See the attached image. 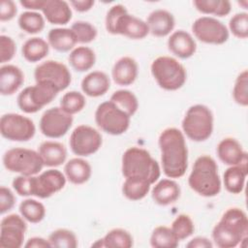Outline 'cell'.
I'll return each instance as SVG.
<instances>
[{
    "label": "cell",
    "mask_w": 248,
    "mask_h": 248,
    "mask_svg": "<svg viewBox=\"0 0 248 248\" xmlns=\"http://www.w3.org/2000/svg\"><path fill=\"white\" fill-rule=\"evenodd\" d=\"M163 172L169 178L183 176L188 168V149L184 134L177 128L165 129L159 136Z\"/></svg>",
    "instance_id": "cell-1"
},
{
    "label": "cell",
    "mask_w": 248,
    "mask_h": 248,
    "mask_svg": "<svg viewBox=\"0 0 248 248\" xmlns=\"http://www.w3.org/2000/svg\"><path fill=\"white\" fill-rule=\"evenodd\" d=\"M248 218L238 207L228 208L212 230V239L220 248H233L247 239Z\"/></svg>",
    "instance_id": "cell-2"
},
{
    "label": "cell",
    "mask_w": 248,
    "mask_h": 248,
    "mask_svg": "<svg viewBox=\"0 0 248 248\" xmlns=\"http://www.w3.org/2000/svg\"><path fill=\"white\" fill-rule=\"evenodd\" d=\"M190 188L200 196L211 198L221 191V179L218 173V166L209 155L198 157L193 165L188 177Z\"/></svg>",
    "instance_id": "cell-3"
},
{
    "label": "cell",
    "mask_w": 248,
    "mask_h": 248,
    "mask_svg": "<svg viewBox=\"0 0 248 248\" xmlns=\"http://www.w3.org/2000/svg\"><path fill=\"white\" fill-rule=\"evenodd\" d=\"M106 30L112 35H122L129 39L140 40L149 34L146 21L130 15L121 4L109 8L105 18Z\"/></svg>",
    "instance_id": "cell-4"
},
{
    "label": "cell",
    "mask_w": 248,
    "mask_h": 248,
    "mask_svg": "<svg viewBox=\"0 0 248 248\" xmlns=\"http://www.w3.org/2000/svg\"><path fill=\"white\" fill-rule=\"evenodd\" d=\"M121 170L125 178L131 176L143 178L151 185L161 175L158 162L147 150L137 146L130 147L123 153Z\"/></svg>",
    "instance_id": "cell-5"
},
{
    "label": "cell",
    "mask_w": 248,
    "mask_h": 248,
    "mask_svg": "<svg viewBox=\"0 0 248 248\" xmlns=\"http://www.w3.org/2000/svg\"><path fill=\"white\" fill-rule=\"evenodd\" d=\"M151 74L157 84L168 91L181 88L187 79L184 66L170 56H159L151 63Z\"/></svg>",
    "instance_id": "cell-6"
},
{
    "label": "cell",
    "mask_w": 248,
    "mask_h": 248,
    "mask_svg": "<svg viewBox=\"0 0 248 248\" xmlns=\"http://www.w3.org/2000/svg\"><path fill=\"white\" fill-rule=\"evenodd\" d=\"M213 113L204 105L191 106L182 120L184 135L193 141L201 142L210 138L213 132Z\"/></svg>",
    "instance_id": "cell-7"
},
{
    "label": "cell",
    "mask_w": 248,
    "mask_h": 248,
    "mask_svg": "<svg viewBox=\"0 0 248 248\" xmlns=\"http://www.w3.org/2000/svg\"><path fill=\"white\" fill-rule=\"evenodd\" d=\"M3 165L9 171L22 175H36L45 166L39 152L23 147L7 150L3 155Z\"/></svg>",
    "instance_id": "cell-8"
},
{
    "label": "cell",
    "mask_w": 248,
    "mask_h": 248,
    "mask_svg": "<svg viewBox=\"0 0 248 248\" xmlns=\"http://www.w3.org/2000/svg\"><path fill=\"white\" fill-rule=\"evenodd\" d=\"M59 93L50 82L37 81L35 85L27 86L17 96L18 108L25 113H35L48 105Z\"/></svg>",
    "instance_id": "cell-9"
},
{
    "label": "cell",
    "mask_w": 248,
    "mask_h": 248,
    "mask_svg": "<svg viewBox=\"0 0 248 248\" xmlns=\"http://www.w3.org/2000/svg\"><path fill=\"white\" fill-rule=\"evenodd\" d=\"M131 117L111 101L101 103L95 111V122L105 133L111 136L124 134L130 126Z\"/></svg>",
    "instance_id": "cell-10"
},
{
    "label": "cell",
    "mask_w": 248,
    "mask_h": 248,
    "mask_svg": "<svg viewBox=\"0 0 248 248\" xmlns=\"http://www.w3.org/2000/svg\"><path fill=\"white\" fill-rule=\"evenodd\" d=\"M0 133L8 140L27 141L35 136L36 127L30 118L11 112L1 116Z\"/></svg>",
    "instance_id": "cell-11"
},
{
    "label": "cell",
    "mask_w": 248,
    "mask_h": 248,
    "mask_svg": "<svg viewBox=\"0 0 248 248\" xmlns=\"http://www.w3.org/2000/svg\"><path fill=\"white\" fill-rule=\"evenodd\" d=\"M69 143L74 154L86 157L100 149L103 140L101 134L95 128L88 125H79L72 132Z\"/></svg>",
    "instance_id": "cell-12"
},
{
    "label": "cell",
    "mask_w": 248,
    "mask_h": 248,
    "mask_svg": "<svg viewBox=\"0 0 248 248\" xmlns=\"http://www.w3.org/2000/svg\"><path fill=\"white\" fill-rule=\"evenodd\" d=\"M192 31L195 37L210 45H222L229 39V30L220 20L212 16H201L192 24Z\"/></svg>",
    "instance_id": "cell-13"
},
{
    "label": "cell",
    "mask_w": 248,
    "mask_h": 248,
    "mask_svg": "<svg viewBox=\"0 0 248 248\" xmlns=\"http://www.w3.org/2000/svg\"><path fill=\"white\" fill-rule=\"evenodd\" d=\"M73 115L66 113L60 107L46 109L40 119V130L49 139H59L67 134L73 124Z\"/></svg>",
    "instance_id": "cell-14"
},
{
    "label": "cell",
    "mask_w": 248,
    "mask_h": 248,
    "mask_svg": "<svg viewBox=\"0 0 248 248\" xmlns=\"http://www.w3.org/2000/svg\"><path fill=\"white\" fill-rule=\"evenodd\" d=\"M34 78L37 81H47L52 83L58 90H65L72 81L71 73L68 67L55 60H46L39 64L34 71Z\"/></svg>",
    "instance_id": "cell-15"
},
{
    "label": "cell",
    "mask_w": 248,
    "mask_h": 248,
    "mask_svg": "<svg viewBox=\"0 0 248 248\" xmlns=\"http://www.w3.org/2000/svg\"><path fill=\"white\" fill-rule=\"evenodd\" d=\"M26 220L17 214H10L1 220L0 247L19 248L23 245L27 230Z\"/></svg>",
    "instance_id": "cell-16"
},
{
    "label": "cell",
    "mask_w": 248,
    "mask_h": 248,
    "mask_svg": "<svg viewBox=\"0 0 248 248\" xmlns=\"http://www.w3.org/2000/svg\"><path fill=\"white\" fill-rule=\"evenodd\" d=\"M66 180L67 178L62 171L55 169L46 170L38 176L35 175L34 196L40 199H47L62 190Z\"/></svg>",
    "instance_id": "cell-17"
},
{
    "label": "cell",
    "mask_w": 248,
    "mask_h": 248,
    "mask_svg": "<svg viewBox=\"0 0 248 248\" xmlns=\"http://www.w3.org/2000/svg\"><path fill=\"white\" fill-rule=\"evenodd\" d=\"M217 155L227 166H235L248 161L247 153L240 142L233 138H225L217 145Z\"/></svg>",
    "instance_id": "cell-18"
},
{
    "label": "cell",
    "mask_w": 248,
    "mask_h": 248,
    "mask_svg": "<svg viewBox=\"0 0 248 248\" xmlns=\"http://www.w3.org/2000/svg\"><path fill=\"white\" fill-rule=\"evenodd\" d=\"M168 48L180 59L193 56L197 49L195 39L184 30H177L170 34L168 40Z\"/></svg>",
    "instance_id": "cell-19"
},
{
    "label": "cell",
    "mask_w": 248,
    "mask_h": 248,
    "mask_svg": "<svg viewBox=\"0 0 248 248\" xmlns=\"http://www.w3.org/2000/svg\"><path fill=\"white\" fill-rule=\"evenodd\" d=\"M139 74V66L137 61L130 56L119 58L113 65L111 77L113 81L122 86L130 85L135 82Z\"/></svg>",
    "instance_id": "cell-20"
},
{
    "label": "cell",
    "mask_w": 248,
    "mask_h": 248,
    "mask_svg": "<svg viewBox=\"0 0 248 248\" xmlns=\"http://www.w3.org/2000/svg\"><path fill=\"white\" fill-rule=\"evenodd\" d=\"M149 33L155 37H166L173 30L175 19L171 13L167 10L158 9L149 14L146 20Z\"/></svg>",
    "instance_id": "cell-21"
},
{
    "label": "cell",
    "mask_w": 248,
    "mask_h": 248,
    "mask_svg": "<svg viewBox=\"0 0 248 248\" xmlns=\"http://www.w3.org/2000/svg\"><path fill=\"white\" fill-rule=\"evenodd\" d=\"M46 19L56 25L67 24L72 18V10L64 0H45L41 9Z\"/></svg>",
    "instance_id": "cell-22"
},
{
    "label": "cell",
    "mask_w": 248,
    "mask_h": 248,
    "mask_svg": "<svg viewBox=\"0 0 248 248\" xmlns=\"http://www.w3.org/2000/svg\"><path fill=\"white\" fill-rule=\"evenodd\" d=\"M180 193V187L174 180L164 178L155 184L151 196L157 204L166 206L175 202L179 199Z\"/></svg>",
    "instance_id": "cell-23"
},
{
    "label": "cell",
    "mask_w": 248,
    "mask_h": 248,
    "mask_svg": "<svg viewBox=\"0 0 248 248\" xmlns=\"http://www.w3.org/2000/svg\"><path fill=\"white\" fill-rule=\"evenodd\" d=\"M82 92L89 97H100L105 95L110 87L108 75L102 71H93L87 74L80 83Z\"/></svg>",
    "instance_id": "cell-24"
},
{
    "label": "cell",
    "mask_w": 248,
    "mask_h": 248,
    "mask_svg": "<svg viewBox=\"0 0 248 248\" xmlns=\"http://www.w3.org/2000/svg\"><path fill=\"white\" fill-rule=\"evenodd\" d=\"M24 81L22 71L15 65H4L0 68V93L9 96L16 93Z\"/></svg>",
    "instance_id": "cell-25"
},
{
    "label": "cell",
    "mask_w": 248,
    "mask_h": 248,
    "mask_svg": "<svg viewBox=\"0 0 248 248\" xmlns=\"http://www.w3.org/2000/svg\"><path fill=\"white\" fill-rule=\"evenodd\" d=\"M44 165L46 167H58L65 163L67 149L61 142L54 140L43 141L38 150Z\"/></svg>",
    "instance_id": "cell-26"
},
{
    "label": "cell",
    "mask_w": 248,
    "mask_h": 248,
    "mask_svg": "<svg viewBox=\"0 0 248 248\" xmlns=\"http://www.w3.org/2000/svg\"><path fill=\"white\" fill-rule=\"evenodd\" d=\"M247 162H243L240 165L230 166L225 170L223 175V183L229 193L239 194L243 191L245 179L248 174Z\"/></svg>",
    "instance_id": "cell-27"
},
{
    "label": "cell",
    "mask_w": 248,
    "mask_h": 248,
    "mask_svg": "<svg viewBox=\"0 0 248 248\" xmlns=\"http://www.w3.org/2000/svg\"><path fill=\"white\" fill-rule=\"evenodd\" d=\"M92 169L90 164L82 158H73L69 160L64 167L66 178L73 184L80 185L89 180Z\"/></svg>",
    "instance_id": "cell-28"
},
{
    "label": "cell",
    "mask_w": 248,
    "mask_h": 248,
    "mask_svg": "<svg viewBox=\"0 0 248 248\" xmlns=\"http://www.w3.org/2000/svg\"><path fill=\"white\" fill-rule=\"evenodd\" d=\"M47 43L56 51L67 52L75 48L78 41L71 28H52L47 33Z\"/></svg>",
    "instance_id": "cell-29"
},
{
    "label": "cell",
    "mask_w": 248,
    "mask_h": 248,
    "mask_svg": "<svg viewBox=\"0 0 248 248\" xmlns=\"http://www.w3.org/2000/svg\"><path fill=\"white\" fill-rule=\"evenodd\" d=\"M69 63L77 72H86L90 70L96 62L94 50L88 46H77L69 54Z\"/></svg>",
    "instance_id": "cell-30"
},
{
    "label": "cell",
    "mask_w": 248,
    "mask_h": 248,
    "mask_svg": "<svg viewBox=\"0 0 248 248\" xmlns=\"http://www.w3.org/2000/svg\"><path fill=\"white\" fill-rule=\"evenodd\" d=\"M49 51L48 43L40 37H32L24 42L21 53L25 60L34 63L44 59Z\"/></svg>",
    "instance_id": "cell-31"
},
{
    "label": "cell",
    "mask_w": 248,
    "mask_h": 248,
    "mask_svg": "<svg viewBox=\"0 0 248 248\" xmlns=\"http://www.w3.org/2000/svg\"><path fill=\"white\" fill-rule=\"evenodd\" d=\"M151 184L140 177H126L122 185V194L130 201H140L150 191Z\"/></svg>",
    "instance_id": "cell-32"
},
{
    "label": "cell",
    "mask_w": 248,
    "mask_h": 248,
    "mask_svg": "<svg viewBox=\"0 0 248 248\" xmlns=\"http://www.w3.org/2000/svg\"><path fill=\"white\" fill-rule=\"evenodd\" d=\"M193 4L200 13L216 16H226L232 10V4L228 0H195Z\"/></svg>",
    "instance_id": "cell-33"
},
{
    "label": "cell",
    "mask_w": 248,
    "mask_h": 248,
    "mask_svg": "<svg viewBox=\"0 0 248 248\" xmlns=\"http://www.w3.org/2000/svg\"><path fill=\"white\" fill-rule=\"evenodd\" d=\"M109 101H111L116 107L126 112L130 117H132L139 108L138 98L130 90L120 89L114 91L110 96Z\"/></svg>",
    "instance_id": "cell-34"
},
{
    "label": "cell",
    "mask_w": 248,
    "mask_h": 248,
    "mask_svg": "<svg viewBox=\"0 0 248 248\" xmlns=\"http://www.w3.org/2000/svg\"><path fill=\"white\" fill-rule=\"evenodd\" d=\"M178 242L171 229L166 226L156 227L150 236V245L154 248H175Z\"/></svg>",
    "instance_id": "cell-35"
},
{
    "label": "cell",
    "mask_w": 248,
    "mask_h": 248,
    "mask_svg": "<svg viewBox=\"0 0 248 248\" xmlns=\"http://www.w3.org/2000/svg\"><path fill=\"white\" fill-rule=\"evenodd\" d=\"M20 215L28 222L36 224L41 222L46 216V207L41 202L34 199H26L19 204Z\"/></svg>",
    "instance_id": "cell-36"
},
{
    "label": "cell",
    "mask_w": 248,
    "mask_h": 248,
    "mask_svg": "<svg viewBox=\"0 0 248 248\" xmlns=\"http://www.w3.org/2000/svg\"><path fill=\"white\" fill-rule=\"evenodd\" d=\"M102 240L106 248H130L134 244L131 233L120 228L108 232Z\"/></svg>",
    "instance_id": "cell-37"
},
{
    "label": "cell",
    "mask_w": 248,
    "mask_h": 248,
    "mask_svg": "<svg viewBox=\"0 0 248 248\" xmlns=\"http://www.w3.org/2000/svg\"><path fill=\"white\" fill-rule=\"evenodd\" d=\"M19 28L28 34H37L45 28L44 16L34 11H26L20 14L17 19Z\"/></svg>",
    "instance_id": "cell-38"
},
{
    "label": "cell",
    "mask_w": 248,
    "mask_h": 248,
    "mask_svg": "<svg viewBox=\"0 0 248 248\" xmlns=\"http://www.w3.org/2000/svg\"><path fill=\"white\" fill-rule=\"evenodd\" d=\"M86 105L85 97L78 91H69L60 100V108L68 114H76L83 109Z\"/></svg>",
    "instance_id": "cell-39"
},
{
    "label": "cell",
    "mask_w": 248,
    "mask_h": 248,
    "mask_svg": "<svg viewBox=\"0 0 248 248\" xmlns=\"http://www.w3.org/2000/svg\"><path fill=\"white\" fill-rule=\"evenodd\" d=\"M47 239L51 247L55 248H77L78 245L77 235L68 229H57L53 231Z\"/></svg>",
    "instance_id": "cell-40"
},
{
    "label": "cell",
    "mask_w": 248,
    "mask_h": 248,
    "mask_svg": "<svg viewBox=\"0 0 248 248\" xmlns=\"http://www.w3.org/2000/svg\"><path fill=\"white\" fill-rule=\"evenodd\" d=\"M170 229L178 240H183L193 234L195 226L189 215L179 214L171 223Z\"/></svg>",
    "instance_id": "cell-41"
},
{
    "label": "cell",
    "mask_w": 248,
    "mask_h": 248,
    "mask_svg": "<svg viewBox=\"0 0 248 248\" xmlns=\"http://www.w3.org/2000/svg\"><path fill=\"white\" fill-rule=\"evenodd\" d=\"M71 29L75 33L78 43H80V44L91 43L96 39L98 35V31L96 27L88 21H83V20L75 21L72 24Z\"/></svg>",
    "instance_id": "cell-42"
},
{
    "label": "cell",
    "mask_w": 248,
    "mask_h": 248,
    "mask_svg": "<svg viewBox=\"0 0 248 248\" xmlns=\"http://www.w3.org/2000/svg\"><path fill=\"white\" fill-rule=\"evenodd\" d=\"M232 97L236 104L241 107L248 106V72H240L234 81L232 88Z\"/></svg>",
    "instance_id": "cell-43"
},
{
    "label": "cell",
    "mask_w": 248,
    "mask_h": 248,
    "mask_svg": "<svg viewBox=\"0 0 248 248\" xmlns=\"http://www.w3.org/2000/svg\"><path fill=\"white\" fill-rule=\"evenodd\" d=\"M229 28L234 37L246 39L248 37V14L241 12L232 16L229 22Z\"/></svg>",
    "instance_id": "cell-44"
},
{
    "label": "cell",
    "mask_w": 248,
    "mask_h": 248,
    "mask_svg": "<svg viewBox=\"0 0 248 248\" xmlns=\"http://www.w3.org/2000/svg\"><path fill=\"white\" fill-rule=\"evenodd\" d=\"M35 175H18L14 178L12 185L16 194L22 197L34 196Z\"/></svg>",
    "instance_id": "cell-45"
},
{
    "label": "cell",
    "mask_w": 248,
    "mask_h": 248,
    "mask_svg": "<svg viewBox=\"0 0 248 248\" xmlns=\"http://www.w3.org/2000/svg\"><path fill=\"white\" fill-rule=\"evenodd\" d=\"M16 51V45L15 41L6 35L0 36V60L1 63L11 61Z\"/></svg>",
    "instance_id": "cell-46"
},
{
    "label": "cell",
    "mask_w": 248,
    "mask_h": 248,
    "mask_svg": "<svg viewBox=\"0 0 248 248\" xmlns=\"http://www.w3.org/2000/svg\"><path fill=\"white\" fill-rule=\"evenodd\" d=\"M16 203V197L14 193L7 187H0V213L5 214L6 212L13 209Z\"/></svg>",
    "instance_id": "cell-47"
},
{
    "label": "cell",
    "mask_w": 248,
    "mask_h": 248,
    "mask_svg": "<svg viewBox=\"0 0 248 248\" xmlns=\"http://www.w3.org/2000/svg\"><path fill=\"white\" fill-rule=\"evenodd\" d=\"M17 13L16 5L12 0H1L0 2V20L9 21L13 19Z\"/></svg>",
    "instance_id": "cell-48"
},
{
    "label": "cell",
    "mask_w": 248,
    "mask_h": 248,
    "mask_svg": "<svg viewBox=\"0 0 248 248\" xmlns=\"http://www.w3.org/2000/svg\"><path fill=\"white\" fill-rule=\"evenodd\" d=\"M212 242L204 236H197L191 239L187 244V248H212Z\"/></svg>",
    "instance_id": "cell-49"
},
{
    "label": "cell",
    "mask_w": 248,
    "mask_h": 248,
    "mask_svg": "<svg viewBox=\"0 0 248 248\" xmlns=\"http://www.w3.org/2000/svg\"><path fill=\"white\" fill-rule=\"evenodd\" d=\"M25 248H49L51 247L48 239H45L43 237L34 236L29 238L24 244Z\"/></svg>",
    "instance_id": "cell-50"
},
{
    "label": "cell",
    "mask_w": 248,
    "mask_h": 248,
    "mask_svg": "<svg viewBox=\"0 0 248 248\" xmlns=\"http://www.w3.org/2000/svg\"><path fill=\"white\" fill-rule=\"evenodd\" d=\"M95 2L93 0H71L70 5L79 13H84L89 11L93 6Z\"/></svg>",
    "instance_id": "cell-51"
},
{
    "label": "cell",
    "mask_w": 248,
    "mask_h": 248,
    "mask_svg": "<svg viewBox=\"0 0 248 248\" xmlns=\"http://www.w3.org/2000/svg\"><path fill=\"white\" fill-rule=\"evenodd\" d=\"M45 0H20L19 3L25 9L34 11V10H41L44 5Z\"/></svg>",
    "instance_id": "cell-52"
}]
</instances>
